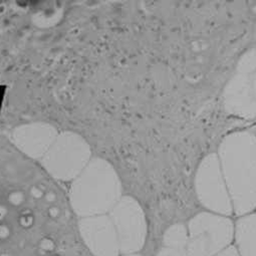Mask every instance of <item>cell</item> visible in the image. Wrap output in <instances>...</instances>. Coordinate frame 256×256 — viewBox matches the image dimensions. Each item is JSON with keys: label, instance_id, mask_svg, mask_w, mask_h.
I'll return each instance as SVG.
<instances>
[{"label": "cell", "instance_id": "obj_1", "mask_svg": "<svg viewBox=\"0 0 256 256\" xmlns=\"http://www.w3.org/2000/svg\"><path fill=\"white\" fill-rule=\"evenodd\" d=\"M238 216L256 208V135L238 131L226 136L216 152Z\"/></svg>", "mask_w": 256, "mask_h": 256}, {"label": "cell", "instance_id": "obj_2", "mask_svg": "<svg viewBox=\"0 0 256 256\" xmlns=\"http://www.w3.org/2000/svg\"><path fill=\"white\" fill-rule=\"evenodd\" d=\"M122 198V185L112 166L106 161L90 160L72 181L70 205L82 218L108 214Z\"/></svg>", "mask_w": 256, "mask_h": 256}, {"label": "cell", "instance_id": "obj_3", "mask_svg": "<svg viewBox=\"0 0 256 256\" xmlns=\"http://www.w3.org/2000/svg\"><path fill=\"white\" fill-rule=\"evenodd\" d=\"M234 228L227 216L212 212L197 214L188 224L187 256H216L229 247Z\"/></svg>", "mask_w": 256, "mask_h": 256}, {"label": "cell", "instance_id": "obj_4", "mask_svg": "<svg viewBox=\"0 0 256 256\" xmlns=\"http://www.w3.org/2000/svg\"><path fill=\"white\" fill-rule=\"evenodd\" d=\"M90 162V148L74 133L60 134L42 158L46 170L56 179L74 181Z\"/></svg>", "mask_w": 256, "mask_h": 256}, {"label": "cell", "instance_id": "obj_5", "mask_svg": "<svg viewBox=\"0 0 256 256\" xmlns=\"http://www.w3.org/2000/svg\"><path fill=\"white\" fill-rule=\"evenodd\" d=\"M194 183L198 200L205 208L223 216L234 212L217 153H210L202 159Z\"/></svg>", "mask_w": 256, "mask_h": 256}, {"label": "cell", "instance_id": "obj_6", "mask_svg": "<svg viewBox=\"0 0 256 256\" xmlns=\"http://www.w3.org/2000/svg\"><path fill=\"white\" fill-rule=\"evenodd\" d=\"M108 214L114 226L120 253L141 250L147 237V222L141 205L132 197H122Z\"/></svg>", "mask_w": 256, "mask_h": 256}, {"label": "cell", "instance_id": "obj_7", "mask_svg": "<svg viewBox=\"0 0 256 256\" xmlns=\"http://www.w3.org/2000/svg\"><path fill=\"white\" fill-rule=\"evenodd\" d=\"M80 234L94 256H118L120 253L118 235L108 214L82 218Z\"/></svg>", "mask_w": 256, "mask_h": 256}, {"label": "cell", "instance_id": "obj_8", "mask_svg": "<svg viewBox=\"0 0 256 256\" xmlns=\"http://www.w3.org/2000/svg\"><path fill=\"white\" fill-rule=\"evenodd\" d=\"M223 106L232 116L252 120L256 118V96L252 76L235 72L223 90Z\"/></svg>", "mask_w": 256, "mask_h": 256}, {"label": "cell", "instance_id": "obj_9", "mask_svg": "<svg viewBox=\"0 0 256 256\" xmlns=\"http://www.w3.org/2000/svg\"><path fill=\"white\" fill-rule=\"evenodd\" d=\"M58 134L54 128L44 122L22 126L14 132V140L18 148L32 158H44Z\"/></svg>", "mask_w": 256, "mask_h": 256}, {"label": "cell", "instance_id": "obj_10", "mask_svg": "<svg viewBox=\"0 0 256 256\" xmlns=\"http://www.w3.org/2000/svg\"><path fill=\"white\" fill-rule=\"evenodd\" d=\"M234 236L241 256H256V213H249L238 219Z\"/></svg>", "mask_w": 256, "mask_h": 256}, {"label": "cell", "instance_id": "obj_11", "mask_svg": "<svg viewBox=\"0 0 256 256\" xmlns=\"http://www.w3.org/2000/svg\"><path fill=\"white\" fill-rule=\"evenodd\" d=\"M163 243L165 247L174 249H186L188 243V228L177 223L170 226L164 233Z\"/></svg>", "mask_w": 256, "mask_h": 256}, {"label": "cell", "instance_id": "obj_12", "mask_svg": "<svg viewBox=\"0 0 256 256\" xmlns=\"http://www.w3.org/2000/svg\"><path fill=\"white\" fill-rule=\"evenodd\" d=\"M256 72V48L245 52L238 60L236 72L252 76Z\"/></svg>", "mask_w": 256, "mask_h": 256}, {"label": "cell", "instance_id": "obj_13", "mask_svg": "<svg viewBox=\"0 0 256 256\" xmlns=\"http://www.w3.org/2000/svg\"><path fill=\"white\" fill-rule=\"evenodd\" d=\"M157 256H187V253L185 249H174L164 247L158 252Z\"/></svg>", "mask_w": 256, "mask_h": 256}, {"label": "cell", "instance_id": "obj_14", "mask_svg": "<svg viewBox=\"0 0 256 256\" xmlns=\"http://www.w3.org/2000/svg\"><path fill=\"white\" fill-rule=\"evenodd\" d=\"M216 256H239V253L235 247L229 246L226 249H224L222 252L217 254Z\"/></svg>", "mask_w": 256, "mask_h": 256}, {"label": "cell", "instance_id": "obj_15", "mask_svg": "<svg viewBox=\"0 0 256 256\" xmlns=\"http://www.w3.org/2000/svg\"><path fill=\"white\" fill-rule=\"evenodd\" d=\"M252 86H253V90L256 96V72L252 74Z\"/></svg>", "mask_w": 256, "mask_h": 256}, {"label": "cell", "instance_id": "obj_16", "mask_svg": "<svg viewBox=\"0 0 256 256\" xmlns=\"http://www.w3.org/2000/svg\"><path fill=\"white\" fill-rule=\"evenodd\" d=\"M124 256H142V255L137 254V253H132V254H124Z\"/></svg>", "mask_w": 256, "mask_h": 256}]
</instances>
